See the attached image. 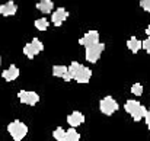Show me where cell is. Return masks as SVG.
Instances as JSON below:
<instances>
[{"label":"cell","mask_w":150,"mask_h":141,"mask_svg":"<svg viewBox=\"0 0 150 141\" xmlns=\"http://www.w3.org/2000/svg\"><path fill=\"white\" fill-rule=\"evenodd\" d=\"M69 71L77 83H89V80L92 77V70L89 67H85V66L79 64L77 61H73L70 64Z\"/></svg>","instance_id":"1"},{"label":"cell","mask_w":150,"mask_h":141,"mask_svg":"<svg viewBox=\"0 0 150 141\" xmlns=\"http://www.w3.org/2000/svg\"><path fill=\"white\" fill-rule=\"evenodd\" d=\"M124 109H125V112H127V114H130V115L133 116V119H134V121H142V119L147 115V109H146L140 102L133 100V99H130V100H127V102H125Z\"/></svg>","instance_id":"2"},{"label":"cell","mask_w":150,"mask_h":141,"mask_svg":"<svg viewBox=\"0 0 150 141\" xmlns=\"http://www.w3.org/2000/svg\"><path fill=\"white\" fill-rule=\"evenodd\" d=\"M7 131H9V134L12 135V138L15 141H21L23 140V137L28 134V127L21 121H13L7 125Z\"/></svg>","instance_id":"3"},{"label":"cell","mask_w":150,"mask_h":141,"mask_svg":"<svg viewBox=\"0 0 150 141\" xmlns=\"http://www.w3.org/2000/svg\"><path fill=\"white\" fill-rule=\"evenodd\" d=\"M103 49H105V45L100 44V42H96V44H93V45L86 47V60H88L89 63H96L100 58Z\"/></svg>","instance_id":"4"},{"label":"cell","mask_w":150,"mask_h":141,"mask_svg":"<svg viewBox=\"0 0 150 141\" xmlns=\"http://www.w3.org/2000/svg\"><path fill=\"white\" fill-rule=\"evenodd\" d=\"M42 49H44V44H42L38 38H34L32 42H29V44H26V45L23 47V54H25L29 60H32V58H34L37 54H40Z\"/></svg>","instance_id":"5"},{"label":"cell","mask_w":150,"mask_h":141,"mask_svg":"<svg viewBox=\"0 0 150 141\" xmlns=\"http://www.w3.org/2000/svg\"><path fill=\"white\" fill-rule=\"evenodd\" d=\"M99 109H100V112H102L103 115L111 116V115L118 109V103L115 102V99H114V97L106 96V97H103V99L99 102Z\"/></svg>","instance_id":"6"},{"label":"cell","mask_w":150,"mask_h":141,"mask_svg":"<svg viewBox=\"0 0 150 141\" xmlns=\"http://www.w3.org/2000/svg\"><path fill=\"white\" fill-rule=\"evenodd\" d=\"M18 97H19L21 103H25V105H29V106L37 105L38 100H40V96L37 92H28V90H21L18 93Z\"/></svg>","instance_id":"7"},{"label":"cell","mask_w":150,"mask_h":141,"mask_svg":"<svg viewBox=\"0 0 150 141\" xmlns=\"http://www.w3.org/2000/svg\"><path fill=\"white\" fill-rule=\"evenodd\" d=\"M99 42V32L98 31H89L85 34V37H82L79 39V44L80 45H85V47H89V45H93Z\"/></svg>","instance_id":"8"},{"label":"cell","mask_w":150,"mask_h":141,"mask_svg":"<svg viewBox=\"0 0 150 141\" xmlns=\"http://www.w3.org/2000/svg\"><path fill=\"white\" fill-rule=\"evenodd\" d=\"M67 18H69V12H67L64 7H58V9L51 15V22H52L55 26H61Z\"/></svg>","instance_id":"9"},{"label":"cell","mask_w":150,"mask_h":141,"mask_svg":"<svg viewBox=\"0 0 150 141\" xmlns=\"http://www.w3.org/2000/svg\"><path fill=\"white\" fill-rule=\"evenodd\" d=\"M16 12H18V6H16L15 1H12V0H9V1H6L4 4L0 6V15H3V16H12V15H15Z\"/></svg>","instance_id":"10"},{"label":"cell","mask_w":150,"mask_h":141,"mask_svg":"<svg viewBox=\"0 0 150 141\" xmlns=\"http://www.w3.org/2000/svg\"><path fill=\"white\" fill-rule=\"evenodd\" d=\"M1 76H3V79H4L6 82H13V80H16V79L19 77V68H18L15 64H12L7 70H4V71L1 73Z\"/></svg>","instance_id":"11"},{"label":"cell","mask_w":150,"mask_h":141,"mask_svg":"<svg viewBox=\"0 0 150 141\" xmlns=\"http://www.w3.org/2000/svg\"><path fill=\"white\" fill-rule=\"evenodd\" d=\"M67 122H69V125L70 127H79L82 122H85V116H83V114L82 112H73V114H70L69 116H67Z\"/></svg>","instance_id":"12"},{"label":"cell","mask_w":150,"mask_h":141,"mask_svg":"<svg viewBox=\"0 0 150 141\" xmlns=\"http://www.w3.org/2000/svg\"><path fill=\"white\" fill-rule=\"evenodd\" d=\"M127 48H128L133 54H137V52L143 48V42H142V41H139L136 37H131V38L127 41Z\"/></svg>","instance_id":"13"},{"label":"cell","mask_w":150,"mask_h":141,"mask_svg":"<svg viewBox=\"0 0 150 141\" xmlns=\"http://www.w3.org/2000/svg\"><path fill=\"white\" fill-rule=\"evenodd\" d=\"M52 7H54L52 0H40L37 3V9L40 12H42V13H50L51 10H52Z\"/></svg>","instance_id":"14"},{"label":"cell","mask_w":150,"mask_h":141,"mask_svg":"<svg viewBox=\"0 0 150 141\" xmlns=\"http://www.w3.org/2000/svg\"><path fill=\"white\" fill-rule=\"evenodd\" d=\"M66 73H69V67H66V66H54L52 67V76L54 77H64V74Z\"/></svg>","instance_id":"15"},{"label":"cell","mask_w":150,"mask_h":141,"mask_svg":"<svg viewBox=\"0 0 150 141\" xmlns=\"http://www.w3.org/2000/svg\"><path fill=\"white\" fill-rule=\"evenodd\" d=\"M80 140V134L74 130V127H71L70 130L66 131V138L64 141H79Z\"/></svg>","instance_id":"16"},{"label":"cell","mask_w":150,"mask_h":141,"mask_svg":"<svg viewBox=\"0 0 150 141\" xmlns=\"http://www.w3.org/2000/svg\"><path fill=\"white\" fill-rule=\"evenodd\" d=\"M35 28H37L38 31H47V28H48V20H47L45 18L37 19V20H35Z\"/></svg>","instance_id":"17"},{"label":"cell","mask_w":150,"mask_h":141,"mask_svg":"<svg viewBox=\"0 0 150 141\" xmlns=\"http://www.w3.org/2000/svg\"><path fill=\"white\" fill-rule=\"evenodd\" d=\"M52 137L57 141H64V138H66V130H63L61 127L55 128L54 133H52Z\"/></svg>","instance_id":"18"},{"label":"cell","mask_w":150,"mask_h":141,"mask_svg":"<svg viewBox=\"0 0 150 141\" xmlns=\"http://www.w3.org/2000/svg\"><path fill=\"white\" fill-rule=\"evenodd\" d=\"M131 93L136 94V96H142L143 94V86L140 83H134L131 86Z\"/></svg>","instance_id":"19"},{"label":"cell","mask_w":150,"mask_h":141,"mask_svg":"<svg viewBox=\"0 0 150 141\" xmlns=\"http://www.w3.org/2000/svg\"><path fill=\"white\" fill-rule=\"evenodd\" d=\"M140 6L143 7V10L150 12V0H140Z\"/></svg>","instance_id":"20"},{"label":"cell","mask_w":150,"mask_h":141,"mask_svg":"<svg viewBox=\"0 0 150 141\" xmlns=\"http://www.w3.org/2000/svg\"><path fill=\"white\" fill-rule=\"evenodd\" d=\"M143 49H146V52L150 54V37L147 38V39L143 41Z\"/></svg>","instance_id":"21"},{"label":"cell","mask_w":150,"mask_h":141,"mask_svg":"<svg viewBox=\"0 0 150 141\" xmlns=\"http://www.w3.org/2000/svg\"><path fill=\"white\" fill-rule=\"evenodd\" d=\"M144 119H146V124H147V127H149V130H150V109L147 111V115L144 116Z\"/></svg>","instance_id":"22"},{"label":"cell","mask_w":150,"mask_h":141,"mask_svg":"<svg viewBox=\"0 0 150 141\" xmlns=\"http://www.w3.org/2000/svg\"><path fill=\"white\" fill-rule=\"evenodd\" d=\"M146 34H147V35H149V37H150V25H149V26H147V29H146Z\"/></svg>","instance_id":"23"},{"label":"cell","mask_w":150,"mask_h":141,"mask_svg":"<svg viewBox=\"0 0 150 141\" xmlns=\"http://www.w3.org/2000/svg\"><path fill=\"white\" fill-rule=\"evenodd\" d=\"M0 64H1V58H0Z\"/></svg>","instance_id":"24"}]
</instances>
